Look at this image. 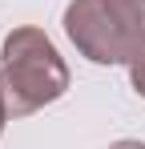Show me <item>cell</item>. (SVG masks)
Here are the masks:
<instances>
[{
	"instance_id": "4",
	"label": "cell",
	"mask_w": 145,
	"mask_h": 149,
	"mask_svg": "<svg viewBox=\"0 0 145 149\" xmlns=\"http://www.w3.org/2000/svg\"><path fill=\"white\" fill-rule=\"evenodd\" d=\"M12 117V109H8V97H4V85H0V137H4V125Z\"/></svg>"
},
{
	"instance_id": "3",
	"label": "cell",
	"mask_w": 145,
	"mask_h": 149,
	"mask_svg": "<svg viewBox=\"0 0 145 149\" xmlns=\"http://www.w3.org/2000/svg\"><path fill=\"white\" fill-rule=\"evenodd\" d=\"M125 69H129V85H133V93L145 97V40L133 49V56L125 61Z\"/></svg>"
},
{
	"instance_id": "5",
	"label": "cell",
	"mask_w": 145,
	"mask_h": 149,
	"mask_svg": "<svg viewBox=\"0 0 145 149\" xmlns=\"http://www.w3.org/2000/svg\"><path fill=\"white\" fill-rule=\"evenodd\" d=\"M109 149H145V141H133V137H125V141H113Z\"/></svg>"
},
{
	"instance_id": "1",
	"label": "cell",
	"mask_w": 145,
	"mask_h": 149,
	"mask_svg": "<svg viewBox=\"0 0 145 149\" xmlns=\"http://www.w3.org/2000/svg\"><path fill=\"white\" fill-rule=\"evenodd\" d=\"M0 61H4L0 65V85H4L12 117H32L45 105H52L69 93L72 73L45 28H36V24L12 28L4 36Z\"/></svg>"
},
{
	"instance_id": "2",
	"label": "cell",
	"mask_w": 145,
	"mask_h": 149,
	"mask_svg": "<svg viewBox=\"0 0 145 149\" xmlns=\"http://www.w3.org/2000/svg\"><path fill=\"white\" fill-rule=\"evenodd\" d=\"M65 36L93 65H125L145 40V0H69Z\"/></svg>"
}]
</instances>
